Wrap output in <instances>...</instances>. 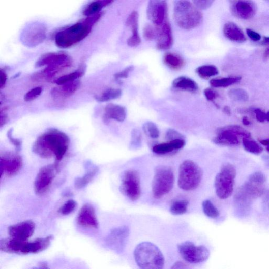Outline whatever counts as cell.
I'll return each mask as SVG.
<instances>
[{
    "label": "cell",
    "instance_id": "obj_61",
    "mask_svg": "<svg viewBox=\"0 0 269 269\" xmlns=\"http://www.w3.org/2000/svg\"><path fill=\"white\" fill-rule=\"evenodd\" d=\"M266 150L268 152H269V146L268 147H267L266 148Z\"/></svg>",
    "mask_w": 269,
    "mask_h": 269
},
{
    "label": "cell",
    "instance_id": "obj_24",
    "mask_svg": "<svg viewBox=\"0 0 269 269\" xmlns=\"http://www.w3.org/2000/svg\"><path fill=\"white\" fill-rule=\"evenodd\" d=\"M186 144L184 139H177L169 141L166 143L154 146L153 151L158 155H165L183 148Z\"/></svg>",
    "mask_w": 269,
    "mask_h": 269
},
{
    "label": "cell",
    "instance_id": "obj_41",
    "mask_svg": "<svg viewBox=\"0 0 269 269\" xmlns=\"http://www.w3.org/2000/svg\"><path fill=\"white\" fill-rule=\"evenodd\" d=\"M77 206V203L73 200L67 201L58 210V213L63 216L69 215L72 213Z\"/></svg>",
    "mask_w": 269,
    "mask_h": 269
},
{
    "label": "cell",
    "instance_id": "obj_38",
    "mask_svg": "<svg viewBox=\"0 0 269 269\" xmlns=\"http://www.w3.org/2000/svg\"><path fill=\"white\" fill-rule=\"evenodd\" d=\"M203 213L211 218H216L219 216V212L210 200H204L202 204Z\"/></svg>",
    "mask_w": 269,
    "mask_h": 269
},
{
    "label": "cell",
    "instance_id": "obj_27",
    "mask_svg": "<svg viewBox=\"0 0 269 269\" xmlns=\"http://www.w3.org/2000/svg\"><path fill=\"white\" fill-rule=\"evenodd\" d=\"M99 168L96 166H89L84 176L77 178L75 181V187L77 189H81L86 187L97 175Z\"/></svg>",
    "mask_w": 269,
    "mask_h": 269
},
{
    "label": "cell",
    "instance_id": "obj_35",
    "mask_svg": "<svg viewBox=\"0 0 269 269\" xmlns=\"http://www.w3.org/2000/svg\"><path fill=\"white\" fill-rule=\"evenodd\" d=\"M242 140L244 148L247 152L255 155L260 154L263 152L262 147L251 137L244 138Z\"/></svg>",
    "mask_w": 269,
    "mask_h": 269
},
{
    "label": "cell",
    "instance_id": "obj_39",
    "mask_svg": "<svg viewBox=\"0 0 269 269\" xmlns=\"http://www.w3.org/2000/svg\"><path fill=\"white\" fill-rule=\"evenodd\" d=\"M142 129H143L144 133L152 138L156 139L160 136L159 130H158L156 125L152 122L145 123L142 126Z\"/></svg>",
    "mask_w": 269,
    "mask_h": 269
},
{
    "label": "cell",
    "instance_id": "obj_37",
    "mask_svg": "<svg viewBox=\"0 0 269 269\" xmlns=\"http://www.w3.org/2000/svg\"><path fill=\"white\" fill-rule=\"evenodd\" d=\"M188 201L181 200L174 202L171 205L170 212L175 215H181L186 213L188 209Z\"/></svg>",
    "mask_w": 269,
    "mask_h": 269
},
{
    "label": "cell",
    "instance_id": "obj_42",
    "mask_svg": "<svg viewBox=\"0 0 269 269\" xmlns=\"http://www.w3.org/2000/svg\"><path fill=\"white\" fill-rule=\"evenodd\" d=\"M157 27L154 25L146 24L143 29L144 38L148 41L156 39L157 36Z\"/></svg>",
    "mask_w": 269,
    "mask_h": 269
},
{
    "label": "cell",
    "instance_id": "obj_19",
    "mask_svg": "<svg viewBox=\"0 0 269 269\" xmlns=\"http://www.w3.org/2000/svg\"><path fill=\"white\" fill-rule=\"evenodd\" d=\"M77 223L80 226L93 229L99 227V222L96 211L92 205L85 204L79 212Z\"/></svg>",
    "mask_w": 269,
    "mask_h": 269
},
{
    "label": "cell",
    "instance_id": "obj_45",
    "mask_svg": "<svg viewBox=\"0 0 269 269\" xmlns=\"http://www.w3.org/2000/svg\"><path fill=\"white\" fill-rule=\"evenodd\" d=\"M141 143V134L139 131L134 130L132 132L131 146L133 147H137Z\"/></svg>",
    "mask_w": 269,
    "mask_h": 269
},
{
    "label": "cell",
    "instance_id": "obj_17",
    "mask_svg": "<svg viewBox=\"0 0 269 269\" xmlns=\"http://www.w3.org/2000/svg\"><path fill=\"white\" fill-rule=\"evenodd\" d=\"M72 65V61L68 55L65 58L47 66L43 71L36 73L33 76V80L39 81L43 80H50L57 74L65 69L70 67Z\"/></svg>",
    "mask_w": 269,
    "mask_h": 269
},
{
    "label": "cell",
    "instance_id": "obj_21",
    "mask_svg": "<svg viewBox=\"0 0 269 269\" xmlns=\"http://www.w3.org/2000/svg\"><path fill=\"white\" fill-rule=\"evenodd\" d=\"M157 27V48L160 50H167L173 44V37L171 25L168 19L160 26Z\"/></svg>",
    "mask_w": 269,
    "mask_h": 269
},
{
    "label": "cell",
    "instance_id": "obj_29",
    "mask_svg": "<svg viewBox=\"0 0 269 269\" xmlns=\"http://www.w3.org/2000/svg\"><path fill=\"white\" fill-rule=\"evenodd\" d=\"M113 2V1H110V0L93 2L85 8L83 13L86 17H90V16L101 12V11L102 8L112 4Z\"/></svg>",
    "mask_w": 269,
    "mask_h": 269
},
{
    "label": "cell",
    "instance_id": "obj_8",
    "mask_svg": "<svg viewBox=\"0 0 269 269\" xmlns=\"http://www.w3.org/2000/svg\"><path fill=\"white\" fill-rule=\"evenodd\" d=\"M174 175L172 169L165 166L157 167L152 183V193L157 199H161L169 193L174 184Z\"/></svg>",
    "mask_w": 269,
    "mask_h": 269
},
{
    "label": "cell",
    "instance_id": "obj_53",
    "mask_svg": "<svg viewBox=\"0 0 269 269\" xmlns=\"http://www.w3.org/2000/svg\"><path fill=\"white\" fill-rule=\"evenodd\" d=\"M8 121V115L6 113V109H2L1 114H0V126L2 128L4 125H5Z\"/></svg>",
    "mask_w": 269,
    "mask_h": 269
},
{
    "label": "cell",
    "instance_id": "obj_32",
    "mask_svg": "<svg viewBox=\"0 0 269 269\" xmlns=\"http://www.w3.org/2000/svg\"><path fill=\"white\" fill-rule=\"evenodd\" d=\"M139 15L137 11H133L129 16L126 21V26L130 27L132 32L130 37L133 39H139L140 37L138 33Z\"/></svg>",
    "mask_w": 269,
    "mask_h": 269
},
{
    "label": "cell",
    "instance_id": "obj_14",
    "mask_svg": "<svg viewBox=\"0 0 269 269\" xmlns=\"http://www.w3.org/2000/svg\"><path fill=\"white\" fill-rule=\"evenodd\" d=\"M22 158L18 154L8 153L0 158V171L1 175L8 177L18 173L22 167Z\"/></svg>",
    "mask_w": 269,
    "mask_h": 269
},
{
    "label": "cell",
    "instance_id": "obj_15",
    "mask_svg": "<svg viewBox=\"0 0 269 269\" xmlns=\"http://www.w3.org/2000/svg\"><path fill=\"white\" fill-rule=\"evenodd\" d=\"M148 19L156 26H161L167 19V5L165 1L152 0L147 8Z\"/></svg>",
    "mask_w": 269,
    "mask_h": 269
},
{
    "label": "cell",
    "instance_id": "obj_7",
    "mask_svg": "<svg viewBox=\"0 0 269 269\" xmlns=\"http://www.w3.org/2000/svg\"><path fill=\"white\" fill-rule=\"evenodd\" d=\"M236 169L230 164H226L221 167L215 180L216 195L221 199L230 197L234 191Z\"/></svg>",
    "mask_w": 269,
    "mask_h": 269
},
{
    "label": "cell",
    "instance_id": "obj_30",
    "mask_svg": "<svg viewBox=\"0 0 269 269\" xmlns=\"http://www.w3.org/2000/svg\"><path fill=\"white\" fill-rule=\"evenodd\" d=\"M165 64L173 70L181 69L184 65V61L180 55L172 53L165 54L163 59Z\"/></svg>",
    "mask_w": 269,
    "mask_h": 269
},
{
    "label": "cell",
    "instance_id": "obj_4",
    "mask_svg": "<svg viewBox=\"0 0 269 269\" xmlns=\"http://www.w3.org/2000/svg\"><path fill=\"white\" fill-rule=\"evenodd\" d=\"M173 18L180 27L186 30L197 27L203 21V15L200 11L188 1H177L175 3Z\"/></svg>",
    "mask_w": 269,
    "mask_h": 269
},
{
    "label": "cell",
    "instance_id": "obj_22",
    "mask_svg": "<svg viewBox=\"0 0 269 269\" xmlns=\"http://www.w3.org/2000/svg\"><path fill=\"white\" fill-rule=\"evenodd\" d=\"M80 81H75L59 87L54 88L51 91V96L54 100H61L66 99L74 94L80 87Z\"/></svg>",
    "mask_w": 269,
    "mask_h": 269
},
{
    "label": "cell",
    "instance_id": "obj_31",
    "mask_svg": "<svg viewBox=\"0 0 269 269\" xmlns=\"http://www.w3.org/2000/svg\"><path fill=\"white\" fill-rule=\"evenodd\" d=\"M122 94V91L119 89L108 88L95 97V98L100 102H108L118 99L121 97Z\"/></svg>",
    "mask_w": 269,
    "mask_h": 269
},
{
    "label": "cell",
    "instance_id": "obj_44",
    "mask_svg": "<svg viewBox=\"0 0 269 269\" xmlns=\"http://www.w3.org/2000/svg\"><path fill=\"white\" fill-rule=\"evenodd\" d=\"M193 4L199 10H205L209 8L213 4L214 1H210V0H197V1H194Z\"/></svg>",
    "mask_w": 269,
    "mask_h": 269
},
{
    "label": "cell",
    "instance_id": "obj_54",
    "mask_svg": "<svg viewBox=\"0 0 269 269\" xmlns=\"http://www.w3.org/2000/svg\"><path fill=\"white\" fill-rule=\"evenodd\" d=\"M0 76H1V82H0V88L3 89L6 84L7 81L8 76L5 70L3 69H1L0 70Z\"/></svg>",
    "mask_w": 269,
    "mask_h": 269
},
{
    "label": "cell",
    "instance_id": "obj_13",
    "mask_svg": "<svg viewBox=\"0 0 269 269\" xmlns=\"http://www.w3.org/2000/svg\"><path fill=\"white\" fill-rule=\"evenodd\" d=\"M58 171L57 163L45 166L40 169L34 183L35 192L37 195H43L48 191Z\"/></svg>",
    "mask_w": 269,
    "mask_h": 269
},
{
    "label": "cell",
    "instance_id": "obj_25",
    "mask_svg": "<svg viewBox=\"0 0 269 269\" xmlns=\"http://www.w3.org/2000/svg\"><path fill=\"white\" fill-rule=\"evenodd\" d=\"M223 32L225 36L232 41L242 43L246 40L243 31L233 22H229L225 24Z\"/></svg>",
    "mask_w": 269,
    "mask_h": 269
},
{
    "label": "cell",
    "instance_id": "obj_20",
    "mask_svg": "<svg viewBox=\"0 0 269 269\" xmlns=\"http://www.w3.org/2000/svg\"><path fill=\"white\" fill-rule=\"evenodd\" d=\"M256 6L251 1H235L232 2L231 11L235 17L244 20L252 18L256 13Z\"/></svg>",
    "mask_w": 269,
    "mask_h": 269
},
{
    "label": "cell",
    "instance_id": "obj_40",
    "mask_svg": "<svg viewBox=\"0 0 269 269\" xmlns=\"http://www.w3.org/2000/svg\"><path fill=\"white\" fill-rule=\"evenodd\" d=\"M229 97L233 100L246 102L249 99L248 93L243 89H233L229 92Z\"/></svg>",
    "mask_w": 269,
    "mask_h": 269
},
{
    "label": "cell",
    "instance_id": "obj_9",
    "mask_svg": "<svg viewBox=\"0 0 269 269\" xmlns=\"http://www.w3.org/2000/svg\"><path fill=\"white\" fill-rule=\"evenodd\" d=\"M250 137V133L241 126L229 125L218 129L213 141L218 145L233 146L240 144L241 138Z\"/></svg>",
    "mask_w": 269,
    "mask_h": 269
},
{
    "label": "cell",
    "instance_id": "obj_6",
    "mask_svg": "<svg viewBox=\"0 0 269 269\" xmlns=\"http://www.w3.org/2000/svg\"><path fill=\"white\" fill-rule=\"evenodd\" d=\"M202 178V170L194 162L187 160L180 165L178 185L184 191H191L197 188Z\"/></svg>",
    "mask_w": 269,
    "mask_h": 269
},
{
    "label": "cell",
    "instance_id": "obj_23",
    "mask_svg": "<svg viewBox=\"0 0 269 269\" xmlns=\"http://www.w3.org/2000/svg\"><path fill=\"white\" fill-rule=\"evenodd\" d=\"M127 116L126 108L115 104H108L104 109L103 119L105 122L113 119L119 122H123Z\"/></svg>",
    "mask_w": 269,
    "mask_h": 269
},
{
    "label": "cell",
    "instance_id": "obj_60",
    "mask_svg": "<svg viewBox=\"0 0 269 269\" xmlns=\"http://www.w3.org/2000/svg\"><path fill=\"white\" fill-rule=\"evenodd\" d=\"M266 121L269 122V111L266 113Z\"/></svg>",
    "mask_w": 269,
    "mask_h": 269
},
{
    "label": "cell",
    "instance_id": "obj_48",
    "mask_svg": "<svg viewBox=\"0 0 269 269\" xmlns=\"http://www.w3.org/2000/svg\"><path fill=\"white\" fill-rule=\"evenodd\" d=\"M166 138L169 140H173L177 139H184L183 136L175 130L170 129L166 134Z\"/></svg>",
    "mask_w": 269,
    "mask_h": 269
},
{
    "label": "cell",
    "instance_id": "obj_52",
    "mask_svg": "<svg viewBox=\"0 0 269 269\" xmlns=\"http://www.w3.org/2000/svg\"><path fill=\"white\" fill-rule=\"evenodd\" d=\"M171 269H193L185 263L182 261H178L174 263Z\"/></svg>",
    "mask_w": 269,
    "mask_h": 269
},
{
    "label": "cell",
    "instance_id": "obj_51",
    "mask_svg": "<svg viewBox=\"0 0 269 269\" xmlns=\"http://www.w3.org/2000/svg\"><path fill=\"white\" fill-rule=\"evenodd\" d=\"M254 113L256 115L257 119L260 122H264L266 121V113H264L259 108L254 110Z\"/></svg>",
    "mask_w": 269,
    "mask_h": 269
},
{
    "label": "cell",
    "instance_id": "obj_2",
    "mask_svg": "<svg viewBox=\"0 0 269 269\" xmlns=\"http://www.w3.org/2000/svg\"><path fill=\"white\" fill-rule=\"evenodd\" d=\"M134 256L140 269H163L165 258L161 250L155 244L147 242L136 246Z\"/></svg>",
    "mask_w": 269,
    "mask_h": 269
},
{
    "label": "cell",
    "instance_id": "obj_26",
    "mask_svg": "<svg viewBox=\"0 0 269 269\" xmlns=\"http://www.w3.org/2000/svg\"><path fill=\"white\" fill-rule=\"evenodd\" d=\"M174 88L191 92H196L198 89V84L192 79L185 76H181L173 81Z\"/></svg>",
    "mask_w": 269,
    "mask_h": 269
},
{
    "label": "cell",
    "instance_id": "obj_57",
    "mask_svg": "<svg viewBox=\"0 0 269 269\" xmlns=\"http://www.w3.org/2000/svg\"><path fill=\"white\" fill-rule=\"evenodd\" d=\"M260 142L261 144L264 146H265L267 147L269 146V139L261 140L260 141Z\"/></svg>",
    "mask_w": 269,
    "mask_h": 269
},
{
    "label": "cell",
    "instance_id": "obj_55",
    "mask_svg": "<svg viewBox=\"0 0 269 269\" xmlns=\"http://www.w3.org/2000/svg\"><path fill=\"white\" fill-rule=\"evenodd\" d=\"M262 43L264 45H269V37H264L262 41ZM269 56V47L266 50L264 53L265 57L267 58Z\"/></svg>",
    "mask_w": 269,
    "mask_h": 269
},
{
    "label": "cell",
    "instance_id": "obj_43",
    "mask_svg": "<svg viewBox=\"0 0 269 269\" xmlns=\"http://www.w3.org/2000/svg\"><path fill=\"white\" fill-rule=\"evenodd\" d=\"M41 87H37L28 91L24 96V100L25 102H31L37 99L42 93Z\"/></svg>",
    "mask_w": 269,
    "mask_h": 269
},
{
    "label": "cell",
    "instance_id": "obj_18",
    "mask_svg": "<svg viewBox=\"0 0 269 269\" xmlns=\"http://www.w3.org/2000/svg\"><path fill=\"white\" fill-rule=\"evenodd\" d=\"M53 238V236L50 235L33 242H21L19 245L18 254H37L42 252L50 246Z\"/></svg>",
    "mask_w": 269,
    "mask_h": 269
},
{
    "label": "cell",
    "instance_id": "obj_56",
    "mask_svg": "<svg viewBox=\"0 0 269 269\" xmlns=\"http://www.w3.org/2000/svg\"><path fill=\"white\" fill-rule=\"evenodd\" d=\"M31 269H50V268L46 264H41L38 266L32 267Z\"/></svg>",
    "mask_w": 269,
    "mask_h": 269
},
{
    "label": "cell",
    "instance_id": "obj_3",
    "mask_svg": "<svg viewBox=\"0 0 269 269\" xmlns=\"http://www.w3.org/2000/svg\"><path fill=\"white\" fill-rule=\"evenodd\" d=\"M94 24L88 17L83 21L58 32L55 37L56 45L61 49H67L81 42L91 33Z\"/></svg>",
    "mask_w": 269,
    "mask_h": 269
},
{
    "label": "cell",
    "instance_id": "obj_5",
    "mask_svg": "<svg viewBox=\"0 0 269 269\" xmlns=\"http://www.w3.org/2000/svg\"><path fill=\"white\" fill-rule=\"evenodd\" d=\"M265 181L264 174L261 172L252 174L237 192L235 196V201L242 205L249 204L252 200L262 195Z\"/></svg>",
    "mask_w": 269,
    "mask_h": 269
},
{
    "label": "cell",
    "instance_id": "obj_58",
    "mask_svg": "<svg viewBox=\"0 0 269 269\" xmlns=\"http://www.w3.org/2000/svg\"><path fill=\"white\" fill-rule=\"evenodd\" d=\"M224 112L228 115H231V109L228 106H225L224 108Z\"/></svg>",
    "mask_w": 269,
    "mask_h": 269
},
{
    "label": "cell",
    "instance_id": "obj_46",
    "mask_svg": "<svg viewBox=\"0 0 269 269\" xmlns=\"http://www.w3.org/2000/svg\"><path fill=\"white\" fill-rule=\"evenodd\" d=\"M7 136L11 143L15 146L16 149L20 151L22 146V142L20 140L15 138L12 135V130L11 129L8 131Z\"/></svg>",
    "mask_w": 269,
    "mask_h": 269
},
{
    "label": "cell",
    "instance_id": "obj_36",
    "mask_svg": "<svg viewBox=\"0 0 269 269\" xmlns=\"http://www.w3.org/2000/svg\"><path fill=\"white\" fill-rule=\"evenodd\" d=\"M196 72L202 78H209L219 74L217 68L213 65L200 66L197 68Z\"/></svg>",
    "mask_w": 269,
    "mask_h": 269
},
{
    "label": "cell",
    "instance_id": "obj_50",
    "mask_svg": "<svg viewBox=\"0 0 269 269\" xmlns=\"http://www.w3.org/2000/svg\"><path fill=\"white\" fill-rule=\"evenodd\" d=\"M246 32L248 37L252 40L259 41L261 40V36L258 33H256V32L249 28H247Z\"/></svg>",
    "mask_w": 269,
    "mask_h": 269
},
{
    "label": "cell",
    "instance_id": "obj_59",
    "mask_svg": "<svg viewBox=\"0 0 269 269\" xmlns=\"http://www.w3.org/2000/svg\"><path fill=\"white\" fill-rule=\"evenodd\" d=\"M242 122L245 125H249L250 124V122L247 117H244Z\"/></svg>",
    "mask_w": 269,
    "mask_h": 269
},
{
    "label": "cell",
    "instance_id": "obj_49",
    "mask_svg": "<svg viewBox=\"0 0 269 269\" xmlns=\"http://www.w3.org/2000/svg\"><path fill=\"white\" fill-rule=\"evenodd\" d=\"M204 96L210 101H213L218 97L217 93L213 89L207 88L204 91Z\"/></svg>",
    "mask_w": 269,
    "mask_h": 269
},
{
    "label": "cell",
    "instance_id": "obj_11",
    "mask_svg": "<svg viewBox=\"0 0 269 269\" xmlns=\"http://www.w3.org/2000/svg\"><path fill=\"white\" fill-rule=\"evenodd\" d=\"M46 33L47 28L43 23L39 22L31 23L22 31L20 40L27 47H36L45 41Z\"/></svg>",
    "mask_w": 269,
    "mask_h": 269
},
{
    "label": "cell",
    "instance_id": "obj_34",
    "mask_svg": "<svg viewBox=\"0 0 269 269\" xmlns=\"http://www.w3.org/2000/svg\"><path fill=\"white\" fill-rule=\"evenodd\" d=\"M241 77H229L220 78H214L210 81L211 85L213 87H227L241 81Z\"/></svg>",
    "mask_w": 269,
    "mask_h": 269
},
{
    "label": "cell",
    "instance_id": "obj_33",
    "mask_svg": "<svg viewBox=\"0 0 269 269\" xmlns=\"http://www.w3.org/2000/svg\"><path fill=\"white\" fill-rule=\"evenodd\" d=\"M85 71V68L81 67L76 71L60 77L55 82L59 86L77 81L84 75Z\"/></svg>",
    "mask_w": 269,
    "mask_h": 269
},
{
    "label": "cell",
    "instance_id": "obj_10",
    "mask_svg": "<svg viewBox=\"0 0 269 269\" xmlns=\"http://www.w3.org/2000/svg\"><path fill=\"white\" fill-rule=\"evenodd\" d=\"M180 254L188 263L198 264L206 261L210 255L209 250L203 245L196 246L187 241L178 245Z\"/></svg>",
    "mask_w": 269,
    "mask_h": 269
},
{
    "label": "cell",
    "instance_id": "obj_47",
    "mask_svg": "<svg viewBox=\"0 0 269 269\" xmlns=\"http://www.w3.org/2000/svg\"><path fill=\"white\" fill-rule=\"evenodd\" d=\"M134 69L133 66H130L128 68H126L123 71L117 73L115 74L114 76L116 80H119L122 78H126L128 77L129 74L132 72Z\"/></svg>",
    "mask_w": 269,
    "mask_h": 269
},
{
    "label": "cell",
    "instance_id": "obj_28",
    "mask_svg": "<svg viewBox=\"0 0 269 269\" xmlns=\"http://www.w3.org/2000/svg\"><path fill=\"white\" fill-rule=\"evenodd\" d=\"M65 53H50L42 55L36 62V67L40 68L49 66L67 56Z\"/></svg>",
    "mask_w": 269,
    "mask_h": 269
},
{
    "label": "cell",
    "instance_id": "obj_12",
    "mask_svg": "<svg viewBox=\"0 0 269 269\" xmlns=\"http://www.w3.org/2000/svg\"><path fill=\"white\" fill-rule=\"evenodd\" d=\"M121 190L122 193L132 201L137 200L141 195L140 177L135 170L124 172L122 178Z\"/></svg>",
    "mask_w": 269,
    "mask_h": 269
},
{
    "label": "cell",
    "instance_id": "obj_16",
    "mask_svg": "<svg viewBox=\"0 0 269 269\" xmlns=\"http://www.w3.org/2000/svg\"><path fill=\"white\" fill-rule=\"evenodd\" d=\"M36 226L33 221L26 220L12 225L8 228L11 238L22 242L27 241L34 234Z\"/></svg>",
    "mask_w": 269,
    "mask_h": 269
},
{
    "label": "cell",
    "instance_id": "obj_1",
    "mask_svg": "<svg viewBox=\"0 0 269 269\" xmlns=\"http://www.w3.org/2000/svg\"><path fill=\"white\" fill-rule=\"evenodd\" d=\"M70 143L68 136L59 130L51 129L40 135L35 142L33 152L40 157L54 156L60 162L67 153Z\"/></svg>",
    "mask_w": 269,
    "mask_h": 269
}]
</instances>
